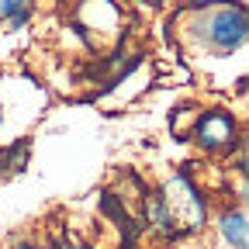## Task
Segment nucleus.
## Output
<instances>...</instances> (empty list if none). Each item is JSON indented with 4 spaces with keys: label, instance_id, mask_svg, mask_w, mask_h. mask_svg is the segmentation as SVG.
<instances>
[{
    "label": "nucleus",
    "instance_id": "obj_1",
    "mask_svg": "<svg viewBox=\"0 0 249 249\" xmlns=\"http://www.w3.org/2000/svg\"><path fill=\"white\" fill-rule=\"evenodd\" d=\"M149 214L163 232H173V235L177 232H194L204 222V201L187 183V177H173V180H166L163 197L149 201Z\"/></svg>",
    "mask_w": 249,
    "mask_h": 249
},
{
    "label": "nucleus",
    "instance_id": "obj_2",
    "mask_svg": "<svg viewBox=\"0 0 249 249\" xmlns=\"http://www.w3.org/2000/svg\"><path fill=\"white\" fill-rule=\"evenodd\" d=\"M246 38V11L235 7V11H218L211 18V45L218 52H232L239 49Z\"/></svg>",
    "mask_w": 249,
    "mask_h": 249
},
{
    "label": "nucleus",
    "instance_id": "obj_3",
    "mask_svg": "<svg viewBox=\"0 0 249 249\" xmlns=\"http://www.w3.org/2000/svg\"><path fill=\"white\" fill-rule=\"evenodd\" d=\"M232 135H235V121H232L225 111H211V114H204V118L197 121V139H201V145H208V149L229 145Z\"/></svg>",
    "mask_w": 249,
    "mask_h": 249
},
{
    "label": "nucleus",
    "instance_id": "obj_4",
    "mask_svg": "<svg viewBox=\"0 0 249 249\" xmlns=\"http://www.w3.org/2000/svg\"><path fill=\"white\" fill-rule=\"evenodd\" d=\"M222 235H225L235 249H246V246H249L246 214H242V211H229V214H222Z\"/></svg>",
    "mask_w": 249,
    "mask_h": 249
}]
</instances>
